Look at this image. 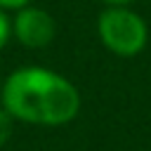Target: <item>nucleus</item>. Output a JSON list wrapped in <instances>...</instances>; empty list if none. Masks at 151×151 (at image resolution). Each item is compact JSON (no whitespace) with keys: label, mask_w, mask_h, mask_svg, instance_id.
<instances>
[{"label":"nucleus","mask_w":151,"mask_h":151,"mask_svg":"<svg viewBox=\"0 0 151 151\" xmlns=\"http://www.w3.org/2000/svg\"><path fill=\"white\" fill-rule=\"evenodd\" d=\"M2 109L31 125H66L80 111L78 87L61 73L45 66H21L12 71L0 90Z\"/></svg>","instance_id":"f257e3e1"},{"label":"nucleus","mask_w":151,"mask_h":151,"mask_svg":"<svg viewBox=\"0 0 151 151\" xmlns=\"http://www.w3.org/2000/svg\"><path fill=\"white\" fill-rule=\"evenodd\" d=\"M97 35L116 57H137L149 42L146 21L130 7H106L97 17Z\"/></svg>","instance_id":"f03ea898"},{"label":"nucleus","mask_w":151,"mask_h":151,"mask_svg":"<svg viewBox=\"0 0 151 151\" xmlns=\"http://www.w3.org/2000/svg\"><path fill=\"white\" fill-rule=\"evenodd\" d=\"M57 35V21L54 17L35 5H28L12 17V38L28 47V50H40L47 47Z\"/></svg>","instance_id":"7ed1b4c3"},{"label":"nucleus","mask_w":151,"mask_h":151,"mask_svg":"<svg viewBox=\"0 0 151 151\" xmlns=\"http://www.w3.org/2000/svg\"><path fill=\"white\" fill-rule=\"evenodd\" d=\"M9 38H12V19L5 9H0V50L9 42Z\"/></svg>","instance_id":"20e7f679"},{"label":"nucleus","mask_w":151,"mask_h":151,"mask_svg":"<svg viewBox=\"0 0 151 151\" xmlns=\"http://www.w3.org/2000/svg\"><path fill=\"white\" fill-rule=\"evenodd\" d=\"M12 120H14V118L0 106V146H2V144L9 139V134H12Z\"/></svg>","instance_id":"39448f33"},{"label":"nucleus","mask_w":151,"mask_h":151,"mask_svg":"<svg viewBox=\"0 0 151 151\" xmlns=\"http://www.w3.org/2000/svg\"><path fill=\"white\" fill-rule=\"evenodd\" d=\"M33 0H0V9L5 12H19L24 7H28Z\"/></svg>","instance_id":"423d86ee"},{"label":"nucleus","mask_w":151,"mask_h":151,"mask_svg":"<svg viewBox=\"0 0 151 151\" xmlns=\"http://www.w3.org/2000/svg\"><path fill=\"white\" fill-rule=\"evenodd\" d=\"M99 2H104L106 7H127V5L134 2V0H99Z\"/></svg>","instance_id":"0eeeda50"},{"label":"nucleus","mask_w":151,"mask_h":151,"mask_svg":"<svg viewBox=\"0 0 151 151\" xmlns=\"http://www.w3.org/2000/svg\"><path fill=\"white\" fill-rule=\"evenodd\" d=\"M0 90H2V83H0Z\"/></svg>","instance_id":"6e6552de"}]
</instances>
